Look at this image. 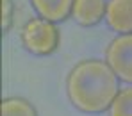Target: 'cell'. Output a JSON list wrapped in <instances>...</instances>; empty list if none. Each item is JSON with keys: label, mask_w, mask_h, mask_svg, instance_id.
<instances>
[{"label": "cell", "mask_w": 132, "mask_h": 116, "mask_svg": "<svg viewBox=\"0 0 132 116\" xmlns=\"http://www.w3.org/2000/svg\"><path fill=\"white\" fill-rule=\"evenodd\" d=\"M2 116H38L36 107L20 96H11V98H4L2 104Z\"/></svg>", "instance_id": "52a82bcc"}, {"label": "cell", "mask_w": 132, "mask_h": 116, "mask_svg": "<svg viewBox=\"0 0 132 116\" xmlns=\"http://www.w3.org/2000/svg\"><path fill=\"white\" fill-rule=\"evenodd\" d=\"M105 61L116 77L132 84V34H120L105 48Z\"/></svg>", "instance_id": "3957f363"}, {"label": "cell", "mask_w": 132, "mask_h": 116, "mask_svg": "<svg viewBox=\"0 0 132 116\" xmlns=\"http://www.w3.org/2000/svg\"><path fill=\"white\" fill-rule=\"evenodd\" d=\"M20 38L25 50H29L34 55H50L59 45V30L55 23L41 16L30 18L25 23L20 32Z\"/></svg>", "instance_id": "7a4b0ae2"}, {"label": "cell", "mask_w": 132, "mask_h": 116, "mask_svg": "<svg viewBox=\"0 0 132 116\" xmlns=\"http://www.w3.org/2000/svg\"><path fill=\"white\" fill-rule=\"evenodd\" d=\"M105 22L118 34H132V0H109Z\"/></svg>", "instance_id": "277c9868"}, {"label": "cell", "mask_w": 132, "mask_h": 116, "mask_svg": "<svg viewBox=\"0 0 132 116\" xmlns=\"http://www.w3.org/2000/svg\"><path fill=\"white\" fill-rule=\"evenodd\" d=\"M13 25V2L2 0V30L7 32Z\"/></svg>", "instance_id": "9c48e42d"}, {"label": "cell", "mask_w": 132, "mask_h": 116, "mask_svg": "<svg viewBox=\"0 0 132 116\" xmlns=\"http://www.w3.org/2000/svg\"><path fill=\"white\" fill-rule=\"evenodd\" d=\"M120 93V79L107 61L84 59L70 70L66 95L75 109L86 114H102L111 109Z\"/></svg>", "instance_id": "6da1fadb"}, {"label": "cell", "mask_w": 132, "mask_h": 116, "mask_svg": "<svg viewBox=\"0 0 132 116\" xmlns=\"http://www.w3.org/2000/svg\"><path fill=\"white\" fill-rule=\"evenodd\" d=\"M30 2L38 16L52 23H59L71 16V7L75 0H30Z\"/></svg>", "instance_id": "8992f818"}, {"label": "cell", "mask_w": 132, "mask_h": 116, "mask_svg": "<svg viewBox=\"0 0 132 116\" xmlns=\"http://www.w3.org/2000/svg\"><path fill=\"white\" fill-rule=\"evenodd\" d=\"M105 0H75L71 7V18L82 27H93L105 18Z\"/></svg>", "instance_id": "5b68a950"}, {"label": "cell", "mask_w": 132, "mask_h": 116, "mask_svg": "<svg viewBox=\"0 0 132 116\" xmlns=\"http://www.w3.org/2000/svg\"><path fill=\"white\" fill-rule=\"evenodd\" d=\"M109 116H132V86L120 89L109 109Z\"/></svg>", "instance_id": "ba28073f"}]
</instances>
